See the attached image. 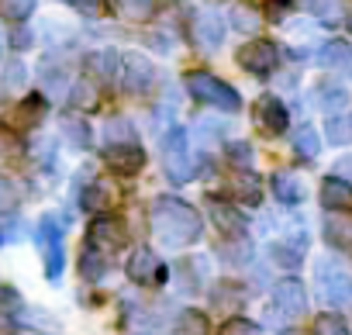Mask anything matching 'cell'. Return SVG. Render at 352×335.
Listing matches in <instances>:
<instances>
[{
  "instance_id": "1",
  "label": "cell",
  "mask_w": 352,
  "mask_h": 335,
  "mask_svg": "<svg viewBox=\"0 0 352 335\" xmlns=\"http://www.w3.org/2000/svg\"><path fill=\"white\" fill-rule=\"evenodd\" d=\"M201 215L180 201V197H155L152 204V235L162 242V246H173V249H180V246H190L201 239Z\"/></svg>"
},
{
  "instance_id": "2",
  "label": "cell",
  "mask_w": 352,
  "mask_h": 335,
  "mask_svg": "<svg viewBox=\"0 0 352 335\" xmlns=\"http://www.w3.org/2000/svg\"><path fill=\"white\" fill-rule=\"evenodd\" d=\"M187 90L197 104H208L214 111H239L242 107V97L235 87H228L225 80H218L214 73H204V69H194L187 73Z\"/></svg>"
},
{
  "instance_id": "3",
  "label": "cell",
  "mask_w": 352,
  "mask_h": 335,
  "mask_svg": "<svg viewBox=\"0 0 352 335\" xmlns=\"http://www.w3.org/2000/svg\"><path fill=\"white\" fill-rule=\"evenodd\" d=\"M162 166L173 184H187L197 170V162L190 155V138H187V128H169L166 138H162Z\"/></svg>"
},
{
  "instance_id": "4",
  "label": "cell",
  "mask_w": 352,
  "mask_h": 335,
  "mask_svg": "<svg viewBox=\"0 0 352 335\" xmlns=\"http://www.w3.org/2000/svg\"><path fill=\"white\" fill-rule=\"evenodd\" d=\"M35 242L42 249V259H45V277L49 280H59L63 277V225L45 215L35 228Z\"/></svg>"
},
{
  "instance_id": "5",
  "label": "cell",
  "mask_w": 352,
  "mask_h": 335,
  "mask_svg": "<svg viewBox=\"0 0 352 335\" xmlns=\"http://www.w3.org/2000/svg\"><path fill=\"white\" fill-rule=\"evenodd\" d=\"M318 287H321V297L331 307H352V277L345 270L321 263L318 266Z\"/></svg>"
},
{
  "instance_id": "6",
  "label": "cell",
  "mask_w": 352,
  "mask_h": 335,
  "mask_svg": "<svg viewBox=\"0 0 352 335\" xmlns=\"http://www.w3.org/2000/svg\"><path fill=\"white\" fill-rule=\"evenodd\" d=\"M235 59H239V66H242L245 73H252V76H270V73L276 69V63H280V52H276L273 42H249V45L239 49Z\"/></svg>"
},
{
  "instance_id": "7",
  "label": "cell",
  "mask_w": 352,
  "mask_h": 335,
  "mask_svg": "<svg viewBox=\"0 0 352 335\" xmlns=\"http://www.w3.org/2000/svg\"><path fill=\"white\" fill-rule=\"evenodd\" d=\"M124 270H128V280H135V283H142V287H155V283L166 280V266L159 263V256H155L148 246L135 249Z\"/></svg>"
},
{
  "instance_id": "8",
  "label": "cell",
  "mask_w": 352,
  "mask_h": 335,
  "mask_svg": "<svg viewBox=\"0 0 352 335\" xmlns=\"http://www.w3.org/2000/svg\"><path fill=\"white\" fill-rule=\"evenodd\" d=\"M104 162L118 177H135L142 166H145V152L135 145V142H111L104 149Z\"/></svg>"
},
{
  "instance_id": "9",
  "label": "cell",
  "mask_w": 352,
  "mask_h": 335,
  "mask_svg": "<svg viewBox=\"0 0 352 335\" xmlns=\"http://www.w3.org/2000/svg\"><path fill=\"white\" fill-rule=\"evenodd\" d=\"M90 242H94V249H100V252H118V249L128 246V228H124L121 218L104 215V218H97V221L90 225Z\"/></svg>"
},
{
  "instance_id": "10",
  "label": "cell",
  "mask_w": 352,
  "mask_h": 335,
  "mask_svg": "<svg viewBox=\"0 0 352 335\" xmlns=\"http://www.w3.org/2000/svg\"><path fill=\"white\" fill-rule=\"evenodd\" d=\"M252 121H256V128L266 131V135H280V131H287V125H290L287 107H283L280 97H259L256 107H252Z\"/></svg>"
},
{
  "instance_id": "11",
  "label": "cell",
  "mask_w": 352,
  "mask_h": 335,
  "mask_svg": "<svg viewBox=\"0 0 352 335\" xmlns=\"http://www.w3.org/2000/svg\"><path fill=\"white\" fill-rule=\"evenodd\" d=\"M273 307H276L280 314H287V318L304 314V307H307V294H304L300 280H294V277L280 280V283L273 287Z\"/></svg>"
},
{
  "instance_id": "12",
  "label": "cell",
  "mask_w": 352,
  "mask_h": 335,
  "mask_svg": "<svg viewBox=\"0 0 352 335\" xmlns=\"http://www.w3.org/2000/svg\"><path fill=\"white\" fill-rule=\"evenodd\" d=\"M152 83H155V66L138 52L124 56V87L131 94H145V90H152Z\"/></svg>"
},
{
  "instance_id": "13",
  "label": "cell",
  "mask_w": 352,
  "mask_h": 335,
  "mask_svg": "<svg viewBox=\"0 0 352 335\" xmlns=\"http://www.w3.org/2000/svg\"><path fill=\"white\" fill-rule=\"evenodd\" d=\"M321 204L328 211H342V208H352V184L349 180H338V177H328L321 184Z\"/></svg>"
},
{
  "instance_id": "14",
  "label": "cell",
  "mask_w": 352,
  "mask_h": 335,
  "mask_svg": "<svg viewBox=\"0 0 352 335\" xmlns=\"http://www.w3.org/2000/svg\"><path fill=\"white\" fill-rule=\"evenodd\" d=\"M211 221H214L228 239H235V235L245 232V218H242L232 204H225V201H211Z\"/></svg>"
},
{
  "instance_id": "15",
  "label": "cell",
  "mask_w": 352,
  "mask_h": 335,
  "mask_svg": "<svg viewBox=\"0 0 352 335\" xmlns=\"http://www.w3.org/2000/svg\"><path fill=\"white\" fill-rule=\"evenodd\" d=\"M221 39H225V25H221V18L201 14V18L194 21V42H197L201 49H214Z\"/></svg>"
},
{
  "instance_id": "16",
  "label": "cell",
  "mask_w": 352,
  "mask_h": 335,
  "mask_svg": "<svg viewBox=\"0 0 352 335\" xmlns=\"http://www.w3.org/2000/svg\"><path fill=\"white\" fill-rule=\"evenodd\" d=\"M87 73H90L97 83H107V80H114V76H118V56H114L111 49L87 56Z\"/></svg>"
},
{
  "instance_id": "17",
  "label": "cell",
  "mask_w": 352,
  "mask_h": 335,
  "mask_svg": "<svg viewBox=\"0 0 352 335\" xmlns=\"http://www.w3.org/2000/svg\"><path fill=\"white\" fill-rule=\"evenodd\" d=\"M270 187H273V194H276L283 204H300V201H304V187H300V180L290 177V173H273Z\"/></svg>"
},
{
  "instance_id": "18",
  "label": "cell",
  "mask_w": 352,
  "mask_h": 335,
  "mask_svg": "<svg viewBox=\"0 0 352 335\" xmlns=\"http://www.w3.org/2000/svg\"><path fill=\"white\" fill-rule=\"evenodd\" d=\"M63 135H66V142L69 145H76V149H87L90 145V125L83 121V118H76L73 111L69 114H63Z\"/></svg>"
},
{
  "instance_id": "19",
  "label": "cell",
  "mask_w": 352,
  "mask_h": 335,
  "mask_svg": "<svg viewBox=\"0 0 352 335\" xmlns=\"http://www.w3.org/2000/svg\"><path fill=\"white\" fill-rule=\"evenodd\" d=\"M321 63H324L328 69H349V73H352V49H349L345 42L331 39V42L321 49Z\"/></svg>"
},
{
  "instance_id": "20",
  "label": "cell",
  "mask_w": 352,
  "mask_h": 335,
  "mask_svg": "<svg viewBox=\"0 0 352 335\" xmlns=\"http://www.w3.org/2000/svg\"><path fill=\"white\" fill-rule=\"evenodd\" d=\"M176 335H211L208 314H204V311H194V307H187L180 318H176Z\"/></svg>"
},
{
  "instance_id": "21",
  "label": "cell",
  "mask_w": 352,
  "mask_h": 335,
  "mask_svg": "<svg viewBox=\"0 0 352 335\" xmlns=\"http://www.w3.org/2000/svg\"><path fill=\"white\" fill-rule=\"evenodd\" d=\"M324 239L338 249L352 252V218H328L324 221Z\"/></svg>"
},
{
  "instance_id": "22",
  "label": "cell",
  "mask_w": 352,
  "mask_h": 335,
  "mask_svg": "<svg viewBox=\"0 0 352 335\" xmlns=\"http://www.w3.org/2000/svg\"><path fill=\"white\" fill-rule=\"evenodd\" d=\"M155 4L159 0H114L118 14L128 18V21H148L155 14Z\"/></svg>"
},
{
  "instance_id": "23",
  "label": "cell",
  "mask_w": 352,
  "mask_h": 335,
  "mask_svg": "<svg viewBox=\"0 0 352 335\" xmlns=\"http://www.w3.org/2000/svg\"><path fill=\"white\" fill-rule=\"evenodd\" d=\"M80 204H83V211H90V215H104V211L111 208V191H107L104 184H90V187L83 191Z\"/></svg>"
},
{
  "instance_id": "24",
  "label": "cell",
  "mask_w": 352,
  "mask_h": 335,
  "mask_svg": "<svg viewBox=\"0 0 352 335\" xmlns=\"http://www.w3.org/2000/svg\"><path fill=\"white\" fill-rule=\"evenodd\" d=\"M80 273H83V280H104V273H107V256H104L100 249H87V252L80 256Z\"/></svg>"
},
{
  "instance_id": "25",
  "label": "cell",
  "mask_w": 352,
  "mask_h": 335,
  "mask_svg": "<svg viewBox=\"0 0 352 335\" xmlns=\"http://www.w3.org/2000/svg\"><path fill=\"white\" fill-rule=\"evenodd\" d=\"M211 301H214V307H218V311H235L245 297H242V287H239V283H228V280H225V283H218V287H214Z\"/></svg>"
},
{
  "instance_id": "26",
  "label": "cell",
  "mask_w": 352,
  "mask_h": 335,
  "mask_svg": "<svg viewBox=\"0 0 352 335\" xmlns=\"http://www.w3.org/2000/svg\"><path fill=\"white\" fill-rule=\"evenodd\" d=\"M294 152H297L300 159H314V155L321 152V138H318V131H314L311 125H304V128L294 135Z\"/></svg>"
},
{
  "instance_id": "27",
  "label": "cell",
  "mask_w": 352,
  "mask_h": 335,
  "mask_svg": "<svg viewBox=\"0 0 352 335\" xmlns=\"http://www.w3.org/2000/svg\"><path fill=\"white\" fill-rule=\"evenodd\" d=\"M42 114H45V100H42L38 94H32V97L18 107V125H21V128H35V125L42 121Z\"/></svg>"
},
{
  "instance_id": "28",
  "label": "cell",
  "mask_w": 352,
  "mask_h": 335,
  "mask_svg": "<svg viewBox=\"0 0 352 335\" xmlns=\"http://www.w3.org/2000/svg\"><path fill=\"white\" fill-rule=\"evenodd\" d=\"M235 191H239V197L245 201V204H259L263 201V187H259V177L256 173H239V180H235Z\"/></svg>"
},
{
  "instance_id": "29",
  "label": "cell",
  "mask_w": 352,
  "mask_h": 335,
  "mask_svg": "<svg viewBox=\"0 0 352 335\" xmlns=\"http://www.w3.org/2000/svg\"><path fill=\"white\" fill-rule=\"evenodd\" d=\"M73 104H76V107H83V111H94V107L100 104L97 87H94L90 80H80V83L73 87Z\"/></svg>"
},
{
  "instance_id": "30",
  "label": "cell",
  "mask_w": 352,
  "mask_h": 335,
  "mask_svg": "<svg viewBox=\"0 0 352 335\" xmlns=\"http://www.w3.org/2000/svg\"><path fill=\"white\" fill-rule=\"evenodd\" d=\"M318 97H321V107H328V111H338L342 104H349V94L342 87H331V83H321Z\"/></svg>"
},
{
  "instance_id": "31",
  "label": "cell",
  "mask_w": 352,
  "mask_h": 335,
  "mask_svg": "<svg viewBox=\"0 0 352 335\" xmlns=\"http://www.w3.org/2000/svg\"><path fill=\"white\" fill-rule=\"evenodd\" d=\"M314 335H352V332H349V325L338 314H321L314 321Z\"/></svg>"
},
{
  "instance_id": "32",
  "label": "cell",
  "mask_w": 352,
  "mask_h": 335,
  "mask_svg": "<svg viewBox=\"0 0 352 335\" xmlns=\"http://www.w3.org/2000/svg\"><path fill=\"white\" fill-rule=\"evenodd\" d=\"M35 4H38V0H0V8H4V14L11 21H25L35 11Z\"/></svg>"
},
{
  "instance_id": "33",
  "label": "cell",
  "mask_w": 352,
  "mask_h": 335,
  "mask_svg": "<svg viewBox=\"0 0 352 335\" xmlns=\"http://www.w3.org/2000/svg\"><path fill=\"white\" fill-rule=\"evenodd\" d=\"M25 80H28V69L18 59H11L4 69V90H18V87H25Z\"/></svg>"
},
{
  "instance_id": "34",
  "label": "cell",
  "mask_w": 352,
  "mask_h": 335,
  "mask_svg": "<svg viewBox=\"0 0 352 335\" xmlns=\"http://www.w3.org/2000/svg\"><path fill=\"white\" fill-rule=\"evenodd\" d=\"M221 335H263V328H259L256 321H249V318H232V321L221 328Z\"/></svg>"
},
{
  "instance_id": "35",
  "label": "cell",
  "mask_w": 352,
  "mask_h": 335,
  "mask_svg": "<svg viewBox=\"0 0 352 335\" xmlns=\"http://www.w3.org/2000/svg\"><path fill=\"white\" fill-rule=\"evenodd\" d=\"M14 204H18V191H14V184H11L8 177H0V215L14 211Z\"/></svg>"
},
{
  "instance_id": "36",
  "label": "cell",
  "mask_w": 352,
  "mask_h": 335,
  "mask_svg": "<svg viewBox=\"0 0 352 335\" xmlns=\"http://www.w3.org/2000/svg\"><path fill=\"white\" fill-rule=\"evenodd\" d=\"M228 155H232V162L249 166V159H252V145H249V142H232V145H228Z\"/></svg>"
},
{
  "instance_id": "37",
  "label": "cell",
  "mask_w": 352,
  "mask_h": 335,
  "mask_svg": "<svg viewBox=\"0 0 352 335\" xmlns=\"http://www.w3.org/2000/svg\"><path fill=\"white\" fill-rule=\"evenodd\" d=\"M235 18H239V28H256V25H259L256 14H252V11H242V8L235 11Z\"/></svg>"
},
{
  "instance_id": "38",
  "label": "cell",
  "mask_w": 352,
  "mask_h": 335,
  "mask_svg": "<svg viewBox=\"0 0 352 335\" xmlns=\"http://www.w3.org/2000/svg\"><path fill=\"white\" fill-rule=\"evenodd\" d=\"M328 138H331V142H345V128H342V121H328Z\"/></svg>"
},
{
  "instance_id": "39",
  "label": "cell",
  "mask_w": 352,
  "mask_h": 335,
  "mask_svg": "<svg viewBox=\"0 0 352 335\" xmlns=\"http://www.w3.org/2000/svg\"><path fill=\"white\" fill-rule=\"evenodd\" d=\"M66 4H73V8H80V11H97L100 0H66Z\"/></svg>"
},
{
  "instance_id": "40",
  "label": "cell",
  "mask_w": 352,
  "mask_h": 335,
  "mask_svg": "<svg viewBox=\"0 0 352 335\" xmlns=\"http://www.w3.org/2000/svg\"><path fill=\"white\" fill-rule=\"evenodd\" d=\"M14 45H28V32H14Z\"/></svg>"
},
{
  "instance_id": "41",
  "label": "cell",
  "mask_w": 352,
  "mask_h": 335,
  "mask_svg": "<svg viewBox=\"0 0 352 335\" xmlns=\"http://www.w3.org/2000/svg\"><path fill=\"white\" fill-rule=\"evenodd\" d=\"M270 4H273V8H280V11H283V8H290V4H294V0H270Z\"/></svg>"
},
{
  "instance_id": "42",
  "label": "cell",
  "mask_w": 352,
  "mask_h": 335,
  "mask_svg": "<svg viewBox=\"0 0 352 335\" xmlns=\"http://www.w3.org/2000/svg\"><path fill=\"white\" fill-rule=\"evenodd\" d=\"M345 25H349V32H352V14H349V21H345Z\"/></svg>"
},
{
  "instance_id": "43",
  "label": "cell",
  "mask_w": 352,
  "mask_h": 335,
  "mask_svg": "<svg viewBox=\"0 0 352 335\" xmlns=\"http://www.w3.org/2000/svg\"><path fill=\"white\" fill-rule=\"evenodd\" d=\"M283 335H300V332H283Z\"/></svg>"
},
{
  "instance_id": "44",
  "label": "cell",
  "mask_w": 352,
  "mask_h": 335,
  "mask_svg": "<svg viewBox=\"0 0 352 335\" xmlns=\"http://www.w3.org/2000/svg\"><path fill=\"white\" fill-rule=\"evenodd\" d=\"M349 128H352V125H349Z\"/></svg>"
}]
</instances>
